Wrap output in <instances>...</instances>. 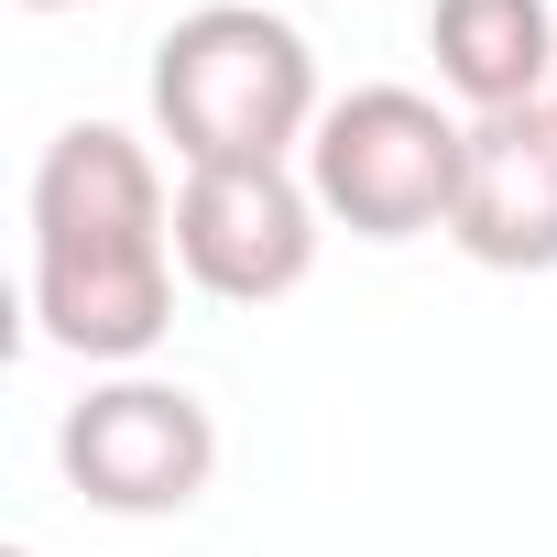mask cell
Returning a JSON list of instances; mask_svg holds the SVG:
<instances>
[{"instance_id":"cell-1","label":"cell","mask_w":557,"mask_h":557,"mask_svg":"<svg viewBox=\"0 0 557 557\" xmlns=\"http://www.w3.org/2000/svg\"><path fill=\"white\" fill-rule=\"evenodd\" d=\"M34 329L88 372H143L175 329V197L143 132L66 121L34 164Z\"/></svg>"},{"instance_id":"cell-2","label":"cell","mask_w":557,"mask_h":557,"mask_svg":"<svg viewBox=\"0 0 557 557\" xmlns=\"http://www.w3.org/2000/svg\"><path fill=\"white\" fill-rule=\"evenodd\" d=\"M318 110H329L318 45L262 0H197L153 45V132L175 143L186 175L197 164H307Z\"/></svg>"},{"instance_id":"cell-3","label":"cell","mask_w":557,"mask_h":557,"mask_svg":"<svg viewBox=\"0 0 557 557\" xmlns=\"http://www.w3.org/2000/svg\"><path fill=\"white\" fill-rule=\"evenodd\" d=\"M459 175H470V121L437 110L426 88H350L318 110L307 132V186L329 208V230L350 240H426L459 219Z\"/></svg>"},{"instance_id":"cell-4","label":"cell","mask_w":557,"mask_h":557,"mask_svg":"<svg viewBox=\"0 0 557 557\" xmlns=\"http://www.w3.org/2000/svg\"><path fill=\"white\" fill-rule=\"evenodd\" d=\"M55 470L88 513L153 524V513H186L219 481V416L164 372H110L55 416Z\"/></svg>"},{"instance_id":"cell-5","label":"cell","mask_w":557,"mask_h":557,"mask_svg":"<svg viewBox=\"0 0 557 557\" xmlns=\"http://www.w3.org/2000/svg\"><path fill=\"white\" fill-rule=\"evenodd\" d=\"M329 208L307 186V164H197L175 186V262L186 285L219 307H273L318 273Z\"/></svg>"},{"instance_id":"cell-6","label":"cell","mask_w":557,"mask_h":557,"mask_svg":"<svg viewBox=\"0 0 557 557\" xmlns=\"http://www.w3.org/2000/svg\"><path fill=\"white\" fill-rule=\"evenodd\" d=\"M448 240L481 273H557V110H492L470 121V175Z\"/></svg>"},{"instance_id":"cell-7","label":"cell","mask_w":557,"mask_h":557,"mask_svg":"<svg viewBox=\"0 0 557 557\" xmlns=\"http://www.w3.org/2000/svg\"><path fill=\"white\" fill-rule=\"evenodd\" d=\"M426 55H437V88L470 121L535 110L557 88V12L546 0H437L426 12Z\"/></svg>"},{"instance_id":"cell-8","label":"cell","mask_w":557,"mask_h":557,"mask_svg":"<svg viewBox=\"0 0 557 557\" xmlns=\"http://www.w3.org/2000/svg\"><path fill=\"white\" fill-rule=\"evenodd\" d=\"M23 12H77V0H23Z\"/></svg>"},{"instance_id":"cell-9","label":"cell","mask_w":557,"mask_h":557,"mask_svg":"<svg viewBox=\"0 0 557 557\" xmlns=\"http://www.w3.org/2000/svg\"><path fill=\"white\" fill-rule=\"evenodd\" d=\"M0 557H45V546H0Z\"/></svg>"},{"instance_id":"cell-10","label":"cell","mask_w":557,"mask_h":557,"mask_svg":"<svg viewBox=\"0 0 557 557\" xmlns=\"http://www.w3.org/2000/svg\"><path fill=\"white\" fill-rule=\"evenodd\" d=\"M546 110H557V88H546Z\"/></svg>"}]
</instances>
